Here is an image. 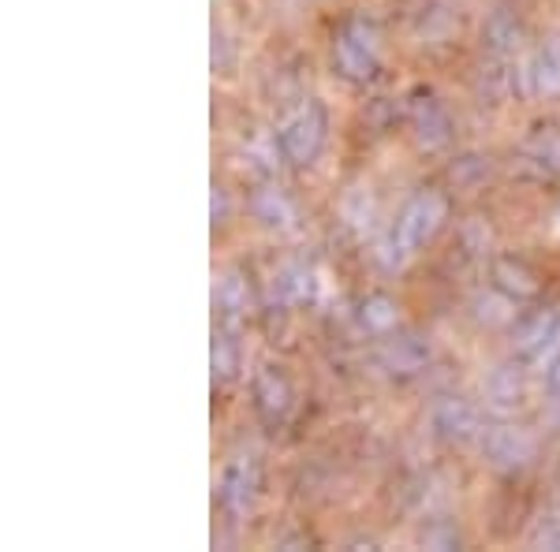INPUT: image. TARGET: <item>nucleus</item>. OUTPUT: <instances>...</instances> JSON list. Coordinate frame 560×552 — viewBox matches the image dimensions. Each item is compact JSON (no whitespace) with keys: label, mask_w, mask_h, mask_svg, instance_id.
<instances>
[{"label":"nucleus","mask_w":560,"mask_h":552,"mask_svg":"<svg viewBox=\"0 0 560 552\" xmlns=\"http://www.w3.org/2000/svg\"><path fill=\"white\" fill-rule=\"evenodd\" d=\"M448 216H453V202H448L445 191H438V187L415 191L408 202H404V210L385 239L388 261L400 266V261H408L411 255H419L422 247H430V243L445 232Z\"/></svg>","instance_id":"obj_1"},{"label":"nucleus","mask_w":560,"mask_h":552,"mask_svg":"<svg viewBox=\"0 0 560 552\" xmlns=\"http://www.w3.org/2000/svg\"><path fill=\"white\" fill-rule=\"evenodd\" d=\"M385 38L370 15H348L332 34V71L348 86H370L382 75Z\"/></svg>","instance_id":"obj_2"},{"label":"nucleus","mask_w":560,"mask_h":552,"mask_svg":"<svg viewBox=\"0 0 560 552\" xmlns=\"http://www.w3.org/2000/svg\"><path fill=\"white\" fill-rule=\"evenodd\" d=\"M329 142V113L318 97H303L277 124V150L292 168H311Z\"/></svg>","instance_id":"obj_3"},{"label":"nucleus","mask_w":560,"mask_h":552,"mask_svg":"<svg viewBox=\"0 0 560 552\" xmlns=\"http://www.w3.org/2000/svg\"><path fill=\"white\" fill-rule=\"evenodd\" d=\"M404 120H408L415 146L422 153H441V150L453 146L456 124H453V116H448L445 102H441L433 90H427V86L411 90L408 102H404Z\"/></svg>","instance_id":"obj_4"},{"label":"nucleus","mask_w":560,"mask_h":552,"mask_svg":"<svg viewBox=\"0 0 560 552\" xmlns=\"http://www.w3.org/2000/svg\"><path fill=\"white\" fill-rule=\"evenodd\" d=\"M377 369L393 381H415L430 369L433 362V348L422 332H411V329H396L382 337L377 343Z\"/></svg>","instance_id":"obj_5"},{"label":"nucleus","mask_w":560,"mask_h":552,"mask_svg":"<svg viewBox=\"0 0 560 552\" xmlns=\"http://www.w3.org/2000/svg\"><path fill=\"white\" fill-rule=\"evenodd\" d=\"M250 403H255V414L266 430H280L295 411V385L273 362H258L250 374Z\"/></svg>","instance_id":"obj_6"},{"label":"nucleus","mask_w":560,"mask_h":552,"mask_svg":"<svg viewBox=\"0 0 560 552\" xmlns=\"http://www.w3.org/2000/svg\"><path fill=\"white\" fill-rule=\"evenodd\" d=\"M430 425H433V433L445 441V445H456V448L482 445V433H486L478 403L467 400V396H459V392H445V396H438V400H433Z\"/></svg>","instance_id":"obj_7"},{"label":"nucleus","mask_w":560,"mask_h":552,"mask_svg":"<svg viewBox=\"0 0 560 552\" xmlns=\"http://www.w3.org/2000/svg\"><path fill=\"white\" fill-rule=\"evenodd\" d=\"M482 456H486V463L493 470H501V474H523L527 467H535L538 441H535V433L523 430V425L501 422L482 433Z\"/></svg>","instance_id":"obj_8"},{"label":"nucleus","mask_w":560,"mask_h":552,"mask_svg":"<svg viewBox=\"0 0 560 552\" xmlns=\"http://www.w3.org/2000/svg\"><path fill=\"white\" fill-rule=\"evenodd\" d=\"M258 493H261V463L250 451L247 456H232L224 463L221 478H217V504H221V512L240 519V515L255 508Z\"/></svg>","instance_id":"obj_9"},{"label":"nucleus","mask_w":560,"mask_h":552,"mask_svg":"<svg viewBox=\"0 0 560 552\" xmlns=\"http://www.w3.org/2000/svg\"><path fill=\"white\" fill-rule=\"evenodd\" d=\"M516 165L523 176L538 184H560V128L557 124H538L535 131L523 134L516 146Z\"/></svg>","instance_id":"obj_10"},{"label":"nucleus","mask_w":560,"mask_h":552,"mask_svg":"<svg viewBox=\"0 0 560 552\" xmlns=\"http://www.w3.org/2000/svg\"><path fill=\"white\" fill-rule=\"evenodd\" d=\"M490 284L501 295H509L516 306L535 303V298H541V292H546V280H541V273L520 255H497L490 261Z\"/></svg>","instance_id":"obj_11"},{"label":"nucleus","mask_w":560,"mask_h":552,"mask_svg":"<svg viewBox=\"0 0 560 552\" xmlns=\"http://www.w3.org/2000/svg\"><path fill=\"white\" fill-rule=\"evenodd\" d=\"M482 400L493 414H501V419L523 411V407H527V369H523L516 359L497 362L482 381Z\"/></svg>","instance_id":"obj_12"},{"label":"nucleus","mask_w":560,"mask_h":552,"mask_svg":"<svg viewBox=\"0 0 560 552\" xmlns=\"http://www.w3.org/2000/svg\"><path fill=\"white\" fill-rule=\"evenodd\" d=\"M557 337H560V310H553V306L527 310L512 321V355L520 362H535Z\"/></svg>","instance_id":"obj_13"},{"label":"nucleus","mask_w":560,"mask_h":552,"mask_svg":"<svg viewBox=\"0 0 560 552\" xmlns=\"http://www.w3.org/2000/svg\"><path fill=\"white\" fill-rule=\"evenodd\" d=\"M247 205H250V216H255L261 228L280 232V235L300 228V205L292 202V195H288L284 187L258 184L255 191H250Z\"/></svg>","instance_id":"obj_14"},{"label":"nucleus","mask_w":560,"mask_h":552,"mask_svg":"<svg viewBox=\"0 0 560 552\" xmlns=\"http://www.w3.org/2000/svg\"><path fill=\"white\" fill-rule=\"evenodd\" d=\"M250 310V287L247 280L240 273H221L213 280V314H217V325H232L240 329V321L247 318Z\"/></svg>","instance_id":"obj_15"},{"label":"nucleus","mask_w":560,"mask_h":552,"mask_svg":"<svg viewBox=\"0 0 560 552\" xmlns=\"http://www.w3.org/2000/svg\"><path fill=\"white\" fill-rule=\"evenodd\" d=\"M520 45H523L520 15L509 12V8H497L482 26V49L490 52L493 60H512L520 52Z\"/></svg>","instance_id":"obj_16"},{"label":"nucleus","mask_w":560,"mask_h":552,"mask_svg":"<svg viewBox=\"0 0 560 552\" xmlns=\"http://www.w3.org/2000/svg\"><path fill=\"white\" fill-rule=\"evenodd\" d=\"M527 83L546 102L560 97V38L538 42V49L527 60Z\"/></svg>","instance_id":"obj_17"},{"label":"nucleus","mask_w":560,"mask_h":552,"mask_svg":"<svg viewBox=\"0 0 560 552\" xmlns=\"http://www.w3.org/2000/svg\"><path fill=\"white\" fill-rule=\"evenodd\" d=\"M355 321H359V329H363L366 337L382 340V337H388V332L400 329V303H396L393 295H385V292H370V295L359 298Z\"/></svg>","instance_id":"obj_18"},{"label":"nucleus","mask_w":560,"mask_h":552,"mask_svg":"<svg viewBox=\"0 0 560 552\" xmlns=\"http://www.w3.org/2000/svg\"><path fill=\"white\" fill-rule=\"evenodd\" d=\"M459 26V12L453 0H427V4L415 12V38H419L422 45H441Z\"/></svg>","instance_id":"obj_19"},{"label":"nucleus","mask_w":560,"mask_h":552,"mask_svg":"<svg viewBox=\"0 0 560 552\" xmlns=\"http://www.w3.org/2000/svg\"><path fill=\"white\" fill-rule=\"evenodd\" d=\"M210 369H213V385H232L243 369V348L236 340L232 325H217L213 343H210Z\"/></svg>","instance_id":"obj_20"},{"label":"nucleus","mask_w":560,"mask_h":552,"mask_svg":"<svg viewBox=\"0 0 560 552\" xmlns=\"http://www.w3.org/2000/svg\"><path fill=\"white\" fill-rule=\"evenodd\" d=\"M273 284H277V295L284 298L288 306H306L318 295V280H314V273L303 261H284V266L277 269Z\"/></svg>","instance_id":"obj_21"},{"label":"nucleus","mask_w":560,"mask_h":552,"mask_svg":"<svg viewBox=\"0 0 560 552\" xmlns=\"http://www.w3.org/2000/svg\"><path fill=\"white\" fill-rule=\"evenodd\" d=\"M419 541L427 549H441V552L464 549V533H459V527L453 519H430L427 527L419 530Z\"/></svg>","instance_id":"obj_22"},{"label":"nucleus","mask_w":560,"mask_h":552,"mask_svg":"<svg viewBox=\"0 0 560 552\" xmlns=\"http://www.w3.org/2000/svg\"><path fill=\"white\" fill-rule=\"evenodd\" d=\"M448 176H453L456 187H478V184H486V176H490V157H478V153H464V157H456L453 165H448Z\"/></svg>","instance_id":"obj_23"},{"label":"nucleus","mask_w":560,"mask_h":552,"mask_svg":"<svg viewBox=\"0 0 560 552\" xmlns=\"http://www.w3.org/2000/svg\"><path fill=\"white\" fill-rule=\"evenodd\" d=\"M459 247H464L467 258H486L493 247V235L482 221H467L464 228H459Z\"/></svg>","instance_id":"obj_24"},{"label":"nucleus","mask_w":560,"mask_h":552,"mask_svg":"<svg viewBox=\"0 0 560 552\" xmlns=\"http://www.w3.org/2000/svg\"><path fill=\"white\" fill-rule=\"evenodd\" d=\"M530 541H535L538 549H560V512L541 515L538 527H535V538Z\"/></svg>","instance_id":"obj_25"},{"label":"nucleus","mask_w":560,"mask_h":552,"mask_svg":"<svg viewBox=\"0 0 560 552\" xmlns=\"http://www.w3.org/2000/svg\"><path fill=\"white\" fill-rule=\"evenodd\" d=\"M210 213H213V228H217V224H229V216H232L229 191H224L221 184H213V195H210Z\"/></svg>","instance_id":"obj_26"}]
</instances>
